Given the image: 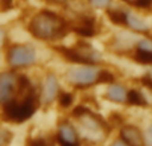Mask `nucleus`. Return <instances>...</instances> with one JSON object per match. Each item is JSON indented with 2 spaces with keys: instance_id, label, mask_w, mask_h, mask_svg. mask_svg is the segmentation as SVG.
<instances>
[{
  "instance_id": "nucleus-1",
  "label": "nucleus",
  "mask_w": 152,
  "mask_h": 146,
  "mask_svg": "<svg viewBox=\"0 0 152 146\" xmlns=\"http://www.w3.org/2000/svg\"><path fill=\"white\" fill-rule=\"evenodd\" d=\"M28 29L40 40H56L67 33V24L60 16L43 11L32 19Z\"/></svg>"
},
{
  "instance_id": "nucleus-2",
  "label": "nucleus",
  "mask_w": 152,
  "mask_h": 146,
  "mask_svg": "<svg viewBox=\"0 0 152 146\" xmlns=\"http://www.w3.org/2000/svg\"><path fill=\"white\" fill-rule=\"evenodd\" d=\"M37 106L36 96L32 90L24 96L21 101H10L4 102V117L8 121H13V122H23V121L28 120L32 117Z\"/></svg>"
},
{
  "instance_id": "nucleus-3",
  "label": "nucleus",
  "mask_w": 152,
  "mask_h": 146,
  "mask_svg": "<svg viewBox=\"0 0 152 146\" xmlns=\"http://www.w3.org/2000/svg\"><path fill=\"white\" fill-rule=\"evenodd\" d=\"M64 59H67L68 61L77 64H86V65H91L100 60L97 52L91 47L89 44L86 43H79L74 48H66V47H58L55 48Z\"/></svg>"
},
{
  "instance_id": "nucleus-4",
  "label": "nucleus",
  "mask_w": 152,
  "mask_h": 146,
  "mask_svg": "<svg viewBox=\"0 0 152 146\" xmlns=\"http://www.w3.org/2000/svg\"><path fill=\"white\" fill-rule=\"evenodd\" d=\"M7 59L10 65L12 66H26L35 63L36 55L34 48L28 45H16L10 49Z\"/></svg>"
},
{
  "instance_id": "nucleus-5",
  "label": "nucleus",
  "mask_w": 152,
  "mask_h": 146,
  "mask_svg": "<svg viewBox=\"0 0 152 146\" xmlns=\"http://www.w3.org/2000/svg\"><path fill=\"white\" fill-rule=\"evenodd\" d=\"M99 71L91 66H84V68H76L72 69L71 72L67 74L69 82L74 84L75 86L79 88H84V86L92 85L96 82V77Z\"/></svg>"
},
{
  "instance_id": "nucleus-6",
  "label": "nucleus",
  "mask_w": 152,
  "mask_h": 146,
  "mask_svg": "<svg viewBox=\"0 0 152 146\" xmlns=\"http://www.w3.org/2000/svg\"><path fill=\"white\" fill-rule=\"evenodd\" d=\"M16 76L13 73H0V102H7L11 100L16 88Z\"/></svg>"
},
{
  "instance_id": "nucleus-7",
  "label": "nucleus",
  "mask_w": 152,
  "mask_h": 146,
  "mask_svg": "<svg viewBox=\"0 0 152 146\" xmlns=\"http://www.w3.org/2000/svg\"><path fill=\"white\" fill-rule=\"evenodd\" d=\"M77 118L81 121L84 129H87L88 132H103V129H105L104 121L88 109L84 110Z\"/></svg>"
},
{
  "instance_id": "nucleus-8",
  "label": "nucleus",
  "mask_w": 152,
  "mask_h": 146,
  "mask_svg": "<svg viewBox=\"0 0 152 146\" xmlns=\"http://www.w3.org/2000/svg\"><path fill=\"white\" fill-rule=\"evenodd\" d=\"M59 92V85H58V80L53 74H50L45 78L44 86H43V93H42V98L43 102L45 104H50L55 100V97L58 96Z\"/></svg>"
},
{
  "instance_id": "nucleus-9",
  "label": "nucleus",
  "mask_w": 152,
  "mask_h": 146,
  "mask_svg": "<svg viewBox=\"0 0 152 146\" xmlns=\"http://www.w3.org/2000/svg\"><path fill=\"white\" fill-rule=\"evenodd\" d=\"M120 137L124 144L128 145H142L144 142L142 132L136 126H124L120 132Z\"/></svg>"
},
{
  "instance_id": "nucleus-10",
  "label": "nucleus",
  "mask_w": 152,
  "mask_h": 146,
  "mask_svg": "<svg viewBox=\"0 0 152 146\" xmlns=\"http://www.w3.org/2000/svg\"><path fill=\"white\" fill-rule=\"evenodd\" d=\"M72 29L80 36H86V37H91L96 33L95 29V24H94V19L91 17H83L80 16V20L77 24H75L72 27Z\"/></svg>"
},
{
  "instance_id": "nucleus-11",
  "label": "nucleus",
  "mask_w": 152,
  "mask_h": 146,
  "mask_svg": "<svg viewBox=\"0 0 152 146\" xmlns=\"http://www.w3.org/2000/svg\"><path fill=\"white\" fill-rule=\"evenodd\" d=\"M59 139L60 142L67 145H77L79 144V137L75 129L72 128L69 124H61L59 128Z\"/></svg>"
},
{
  "instance_id": "nucleus-12",
  "label": "nucleus",
  "mask_w": 152,
  "mask_h": 146,
  "mask_svg": "<svg viewBox=\"0 0 152 146\" xmlns=\"http://www.w3.org/2000/svg\"><path fill=\"white\" fill-rule=\"evenodd\" d=\"M107 98L115 102H124L127 101V92L120 85H111L107 89Z\"/></svg>"
},
{
  "instance_id": "nucleus-13",
  "label": "nucleus",
  "mask_w": 152,
  "mask_h": 146,
  "mask_svg": "<svg viewBox=\"0 0 152 146\" xmlns=\"http://www.w3.org/2000/svg\"><path fill=\"white\" fill-rule=\"evenodd\" d=\"M127 25H129L132 29L139 32H147L148 31V25L145 21H143L140 17L135 15H127Z\"/></svg>"
},
{
  "instance_id": "nucleus-14",
  "label": "nucleus",
  "mask_w": 152,
  "mask_h": 146,
  "mask_svg": "<svg viewBox=\"0 0 152 146\" xmlns=\"http://www.w3.org/2000/svg\"><path fill=\"white\" fill-rule=\"evenodd\" d=\"M127 101L131 105H136V106H147V101L139 90H129L127 93Z\"/></svg>"
},
{
  "instance_id": "nucleus-15",
  "label": "nucleus",
  "mask_w": 152,
  "mask_h": 146,
  "mask_svg": "<svg viewBox=\"0 0 152 146\" xmlns=\"http://www.w3.org/2000/svg\"><path fill=\"white\" fill-rule=\"evenodd\" d=\"M135 61L140 64H145V65H150L152 64V52L150 51H143L136 48V52H135Z\"/></svg>"
},
{
  "instance_id": "nucleus-16",
  "label": "nucleus",
  "mask_w": 152,
  "mask_h": 146,
  "mask_svg": "<svg viewBox=\"0 0 152 146\" xmlns=\"http://www.w3.org/2000/svg\"><path fill=\"white\" fill-rule=\"evenodd\" d=\"M108 16L112 23L127 25V13L121 12V11H108Z\"/></svg>"
},
{
  "instance_id": "nucleus-17",
  "label": "nucleus",
  "mask_w": 152,
  "mask_h": 146,
  "mask_svg": "<svg viewBox=\"0 0 152 146\" xmlns=\"http://www.w3.org/2000/svg\"><path fill=\"white\" fill-rule=\"evenodd\" d=\"M115 81V76L112 73H110L108 71H100L97 73L96 77V82H102V84H111Z\"/></svg>"
},
{
  "instance_id": "nucleus-18",
  "label": "nucleus",
  "mask_w": 152,
  "mask_h": 146,
  "mask_svg": "<svg viewBox=\"0 0 152 146\" xmlns=\"http://www.w3.org/2000/svg\"><path fill=\"white\" fill-rule=\"evenodd\" d=\"M72 104V96L68 93H61L60 94V105L64 108L69 106Z\"/></svg>"
},
{
  "instance_id": "nucleus-19",
  "label": "nucleus",
  "mask_w": 152,
  "mask_h": 146,
  "mask_svg": "<svg viewBox=\"0 0 152 146\" xmlns=\"http://www.w3.org/2000/svg\"><path fill=\"white\" fill-rule=\"evenodd\" d=\"M131 3L137 8H150V7H152V0H132Z\"/></svg>"
},
{
  "instance_id": "nucleus-20",
  "label": "nucleus",
  "mask_w": 152,
  "mask_h": 146,
  "mask_svg": "<svg viewBox=\"0 0 152 146\" xmlns=\"http://www.w3.org/2000/svg\"><path fill=\"white\" fill-rule=\"evenodd\" d=\"M95 8H105L111 4V0H88Z\"/></svg>"
},
{
  "instance_id": "nucleus-21",
  "label": "nucleus",
  "mask_w": 152,
  "mask_h": 146,
  "mask_svg": "<svg viewBox=\"0 0 152 146\" xmlns=\"http://www.w3.org/2000/svg\"><path fill=\"white\" fill-rule=\"evenodd\" d=\"M137 48L143 51H150V52H152V41L151 40H142L137 44Z\"/></svg>"
},
{
  "instance_id": "nucleus-22",
  "label": "nucleus",
  "mask_w": 152,
  "mask_h": 146,
  "mask_svg": "<svg viewBox=\"0 0 152 146\" xmlns=\"http://www.w3.org/2000/svg\"><path fill=\"white\" fill-rule=\"evenodd\" d=\"M12 8V0H0V11H8Z\"/></svg>"
},
{
  "instance_id": "nucleus-23",
  "label": "nucleus",
  "mask_w": 152,
  "mask_h": 146,
  "mask_svg": "<svg viewBox=\"0 0 152 146\" xmlns=\"http://www.w3.org/2000/svg\"><path fill=\"white\" fill-rule=\"evenodd\" d=\"M144 141L147 142V145H152V125L147 129L145 132V137H144Z\"/></svg>"
},
{
  "instance_id": "nucleus-24",
  "label": "nucleus",
  "mask_w": 152,
  "mask_h": 146,
  "mask_svg": "<svg viewBox=\"0 0 152 146\" xmlns=\"http://www.w3.org/2000/svg\"><path fill=\"white\" fill-rule=\"evenodd\" d=\"M142 82H143V85H145L147 88H150L151 90H152V78L151 77H148V76L143 77L142 78Z\"/></svg>"
},
{
  "instance_id": "nucleus-25",
  "label": "nucleus",
  "mask_w": 152,
  "mask_h": 146,
  "mask_svg": "<svg viewBox=\"0 0 152 146\" xmlns=\"http://www.w3.org/2000/svg\"><path fill=\"white\" fill-rule=\"evenodd\" d=\"M4 39H5V33L3 29H0V47H1L3 43H4Z\"/></svg>"
},
{
  "instance_id": "nucleus-26",
  "label": "nucleus",
  "mask_w": 152,
  "mask_h": 146,
  "mask_svg": "<svg viewBox=\"0 0 152 146\" xmlns=\"http://www.w3.org/2000/svg\"><path fill=\"white\" fill-rule=\"evenodd\" d=\"M48 1H52V3H64L66 0H48Z\"/></svg>"
},
{
  "instance_id": "nucleus-27",
  "label": "nucleus",
  "mask_w": 152,
  "mask_h": 146,
  "mask_svg": "<svg viewBox=\"0 0 152 146\" xmlns=\"http://www.w3.org/2000/svg\"><path fill=\"white\" fill-rule=\"evenodd\" d=\"M126 1H132V0H126Z\"/></svg>"
}]
</instances>
